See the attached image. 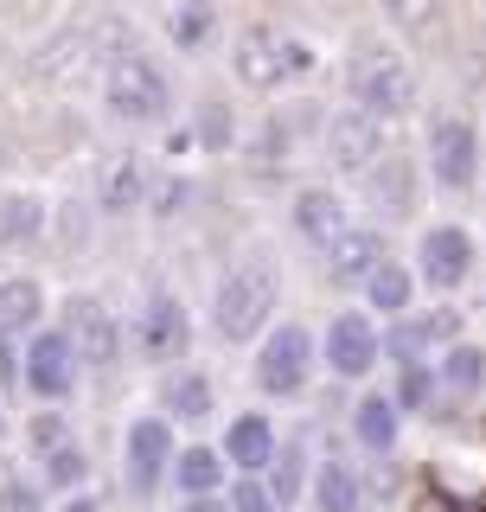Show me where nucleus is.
<instances>
[{"label":"nucleus","mask_w":486,"mask_h":512,"mask_svg":"<svg viewBox=\"0 0 486 512\" xmlns=\"http://www.w3.org/2000/svg\"><path fill=\"white\" fill-rule=\"evenodd\" d=\"M275 320H282V256L269 244H250L218 269L205 295V327L218 346H256Z\"/></svg>","instance_id":"obj_1"},{"label":"nucleus","mask_w":486,"mask_h":512,"mask_svg":"<svg viewBox=\"0 0 486 512\" xmlns=\"http://www.w3.org/2000/svg\"><path fill=\"white\" fill-rule=\"evenodd\" d=\"M224 58H231V84L250 90V96H295L320 71V45L307 32H288V26H269V20L237 26Z\"/></svg>","instance_id":"obj_2"},{"label":"nucleus","mask_w":486,"mask_h":512,"mask_svg":"<svg viewBox=\"0 0 486 512\" xmlns=\"http://www.w3.org/2000/svg\"><path fill=\"white\" fill-rule=\"evenodd\" d=\"M173 71L160 64L148 45L122 39L103 52V116L122 128H167L173 122Z\"/></svg>","instance_id":"obj_3"},{"label":"nucleus","mask_w":486,"mask_h":512,"mask_svg":"<svg viewBox=\"0 0 486 512\" xmlns=\"http://www.w3.org/2000/svg\"><path fill=\"white\" fill-rule=\"evenodd\" d=\"M346 103L352 109H365V116H378V122H410L416 109H423V77H416V64L410 52H403L397 39H365V45H352L346 52Z\"/></svg>","instance_id":"obj_4"},{"label":"nucleus","mask_w":486,"mask_h":512,"mask_svg":"<svg viewBox=\"0 0 486 512\" xmlns=\"http://www.w3.org/2000/svg\"><path fill=\"white\" fill-rule=\"evenodd\" d=\"M320 378V327L307 320H275L263 340L250 346V391L263 404H295Z\"/></svg>","instance_id":"obj_5"},{"label":"nucleus","mask_w":486,"mask_h":512,"mask_svg":"<svg viewBox=\"0 0 486 512\" xmlns=\"http://www.w3.org/2000/svg\"><path fill=\"white\" fill-rule=\"evenodd\" d=\"M416 160H423V180L442 199H467V192L486 186V128L467 109H435Z\"/></svg>","instance_id":"obj_6"},{"label":"nucleus","mask_w":486,"mask_h":512,"mask_svg":"<svg viewBox=\"0 0 486 512\" xmlns=\"http://www.w3.org/2000/svg\"><path fill=\"white\" fill-rule=\"evenodd\" d=\"M122 327H128V352L148 372H167V365L192 359V308H186L180 288H167V282H148V295L135 301V314Z\"/></svg>","instance_id":"obj_7"},{"label":"nucleus","mask_w":486,"mask_h":512,"mask_svg":"<svg viewBox=\"0 0 486 512\" xmlns=\"http://www.w3.org/2000/svg\"><path fill=\"white\" fill-rule=\"evenodd\" d=\"M410 269H416V282H423L429 295H448V301H455L461 288L480 276V237H474V224H461V218H429L423 231H416Z\"/></svg>","instance_id":"obj_8"},{"label":"nucleus","mask_w":486,"mask_h":512,"mask_svg":"<svg viewBox=\"0 0 486 512\" xmlns=\"http://www.w3.org/2000/svg\"><path fill=\"white\" fill-rule=\"evenodd\" d=\"M314 154L327 160V173H333L339 186H359L365 173L391 154V122H378V116H365V109L339 103V109H327V122H320Z\"/></svg>","instance_id":"obj_9"},{"label":"nucleus","mask_w":486,"mask_h":512,"mask_svg":"<svg viewBox=\"0 0 486 512\" xmlns=\"http://www.w3.org/2000/svg\"><path fill=\"white\" fill-rule=\"evenodd\" d=\"M320 122H327V109L320 103H269L263 116H256V128L243 135V160H250L256 173H288L295 160L320 141Z\"/></svg>","instance_id":"obj_10"},{"label":"nucleus","mask_w":486,"mask_h":512,"mask_svg":"<svg viewBox=\"0 0 486 512\" xmlns=\"http://www.w3.org/2000/svg\"><path fill=\"white\" fill-rule=\"evenodd\" d=\"M173 455H180V429L167 423L160 410H135L122 423V487L128 500H160L167 493V474H173Z\"/></svg>","instance_id":"obj_11"},{"label":"nucleus","mask_w":486,"mask_h":512,"mask_svg":"<svg viewBox=\"0 0 486 512\" xmlns=\"http://www.w3.org/2000/svg\"><path fill=\"white\" fill-rule=\"evenodd\" d=\"M77 384H84V365H77L71 333H64L58 320L32 327L26 346H20V391L32 397V404H71Z\"/></svg>","instance_id":"obj_12"},{"label":"nucleus","mask_w":486,"mask_h":512,"mask_svg":"<svg viewBox=\"0 0 486 512\" xmlns=\"http://www.w3.org/2000/svg\"><path fill=\"white\" fill-rule=\"evenodd\" d=\"M58 327L71 333V346H77V365H84V378H109L116 365L128 359V327H122V314L109 308L103 295H71L64 301V314H58Z\"/></svg>","instance_id":"obj_13"},{"label":"nucleus","mask_w":486,"mask_h":512,"mask_svg":"<svg viewBox=\"0 0 486 512\" xmlns=\"http://www.w3.org/2000/svg\"><path fill=\"white\" fill-rule=\"evenodd\" d=\"M384 365V320L365 308H339L320 327V372L339 384H365Z\"/></svg>","instance_id":"obj_14"},{"label":"nucleus","mask_w":486,"mask_h":512,"mask_svg":"<svg viewBox=\"0 0 486 512\" xmlns=\"http://www.w3.org/2000/svg\"><path fill=\"white\" fill-rule=\"evenodd\" d=\"M352 218H359V205H352V192L339 180H307V186L288 192V237H295L314 263L346 237Z\"/></svg>","instance_id":"obj_15"},{"label":"nucleus","mask_w":486,"mask_h":512,"mask_svg":"<svg viewBox=\"0 0 486 512\" xmlns=\"http://www.w3.org/2000/svg\"><path fill=\"white\" fill-rule=\"evenodd\" d=\"M455 340H467V314L455 308L448 295H435L429 308L416 301L403 320H384V359H435L442 346H455Z\"/></svg>","instance_id":"obj_16"},{"label":"nucleus","mask_w":486,"mask_h":512,"mask_svg":"<svg viewBox=\"0 0 486 512\" xmlns=\"http://www.w3.org/2000/svg\"><path fill=\"white\" fill-rule=\"evenodd\" d=\"M359 199H365V218L371 224H403V218H416V199H423V160H410V154H384L378 167L359 180Z\"/></svg>","instance_id":"obj_17"},{"label":"nucleus","mask_w":486,"mask_h":512,"mask_svg":"<svg viewBox=\"0 0 486 512\" xmlns=\"http://www.w3.org/2000/svg\"><path fill=\"white\" fill-rule=\"evenodd\" d=\"M148 154L141 148H116L96 167V192H90V212L103 224H122V218H141V205H148Z\"/></svg>","instance_id":"obj_18"},{"label":"nucleus","mask_w":486,"mask_h":512,"mask_svg":"<svg viewBox=\"0 0 486 512\" xmlns=\"http://www.w3.org/2000/svg\"><path fill=\"white\" fill-rule=\"evenodd\" d=\"M154 410L167 416L173 429H205L212 423V416L224 410L218 404V378L205 372V365H167V372H160V384H154Z\"/></svg>","instance_id":"obj_19"},{"label":"nucleus","mask_w":486,"mask_h":512,"mask_svg":"<svg viewBox=\"0 0 486 512\" xmlns=\"http://www.w3.org/2000/svg\"><path fill=\"white\" fill-rule=\"evenodd\" d=\"M384 256H391V231H384V224H371V218H352L346 237L320 256V276H327L333 288H346V295H359V282L384 263Z\"/></svg>","instance_id":"obj_20"},{"label":"nucleus","mask_w":486,"mask_h":512,"mask_svg":"<svg viewBox=\"0 0 486 512\" xmlns=\"http://www.w3.org/2000/svg\"><path fill=\"white\" fill-rule=\"evenodd\" d=\"M160 39L180 58H212L224 45V7L218 0H173V7L160 13Z\"/></svg>","instance_id":"obj_21"},{"label":"nucleus","mask_w":486,"mask_h":512,"mask_svg":"<svg viewBox=\"0 0 486 512\" xmlns=\"http://www.w3.org/2000/svg\"><path fill=\"white\" fill-rule=\"evenodd\" d=\"M224 461H231V474H263L269 461H275V448H282V429H275V410H237L231 423H224Z\"/></svg>","instance_id":"obj_22"},{"label":"nucleus","mask_w":486,"mask_h":512,"mask_svg":"<svg viewBox=\"0 0 486 512\" xmlns=\"http://www.w3.org/2000/svg\"><path fill=\"white\" fill-rule=\"evenodd\" d=\"M52 237V199L32 186H7L0 192V250L7 256H26Z\"/></svg>","instance_id":"obj_23"},{"label":"nucleus","mask_w":486,"mask_h":512,"mask_svg":"<svg viewBox=\"0 0 486 512\" xmlns=\"http://www.w3.org/2000/svg\"><path fill=\"white\" fill-rule=\"evenodd\" d=\"M346 436L359 455L371 461H384V455H397V442H403V410L391 404V391H359V404L346 410Z\"/></svg>","instance_id":"obj_24"},{"label":"nucleus","mask_w":486,"mask_h":512,"mask_svg":"<svg viewBox=\"0 0 486 512\" xmlns=\"http://www.w3.org/2000/svg\"><path fill=\"white\" fill-rule=\"evenodd\" d=\"M307 506L314 512H365V468L352 455H314V480H307Z\"/></svg>","instance_id":"obj_25"},{"label":"nucleus","mask_w":486,"mask_h":512,"mask_svg":"<svg viewBox=\"0 0 486 512\" xmlns=\"http://www.w3.org/2000/svg\"><path fill=\"white\" fill-rule=\"evenodd\" d=\"M416 301H423V282H416V269L403 263V256H384V263L359 282V308L378 314V320H403Z\"/></svg>","instance_id":"obj_26"},{"label":"nucleus","mask_w":486,"mask_h":512,"mask_svg":"<svg viewBox=\"0 0 486 512\" xmlns=\"http://www.w3.org/2000/svg\"><path fill=\"white\" fill-rule=\"evenodd\" d=\"M186 135H192V154H205V160H224V154H237L243 148V116H237V103L231 96H199L192 103V116H186Z\"/></svg>","instance_id":"obj_27"},{"label":"nucleus","mask_w":486,"mask_h":512,"mask_svg":"<svg viewBox=\"0 0 486 512\" xmlns=\"http://www.w3.org/2000/svg\"><path fill=\"white\" fill-rule=\"evenodd\" d=\"M167 487L180 493V500H205V493H224V487H231V461H224V448H218V442H180Z\"/></svg>","instance_id":"obj_28"},{"label":"nucleus","mask_w":486,"mask_h":512,"mask_svg":"<svg viewBox=\"0 0 486 512\" xmlns=\"http://www.w3.org/2000/svg\"><path fill=\"white\" fill-rule=\"evenodd\" d=\"M52 320V295H45V282L32 276V269H13V276H0V327L7 333H26L45 327Z\"/></svg>","instance_id":"obj_29"},{"label":"nucleus","mask_w":486,"mask_h":512,"mask_svg":"<svg viewBox=\"0 0 486 512\" xmlns=\"http://www.w3.org/2000/svg\"><path fill=\"white\" fill-rule=\"evenodd\" d=\"M192 205H199V180L186 173V160H160V167L148 173V205H141V218L180 224Z\"/></svg>","instance_id":"obj_30"},{"label":"nucleus","mask_w":486,"mask_h":512,"mask_svg":"<svg viewBox=\"0 0 486 512\" xmlns=\"http://www.w3.org/2000/svg\"><path fill=\"white\" fill-rule=\"evenodd\" d=\"M397 45H435L448 32V0H378Z\"/></svg>","instance_id":"obj_31"},{"label":"nucleus","mask_w":486,"mask_h":512,"mask_svg":"<svg viewBox=\"0 0 486 512\" xmlns=\"http://www.w3.org/2000/svg\"><path fill=\"white\" fill-rule=\"evenodd\" d=\"M263 480H269V493H275V506H282V512L307 506V480H314V448L282 436V448H275V461L263 468Z\"/></svg>","instance_id":"obj_32"},{"label":"nucleus","mask_w":486,"mask_h":512,"mask_svg":"<svg viewBox=\"0 0 486 512\" xmlns=\"http://www.w3.org/2000/svg\"><path fill=\"white\" fill-rule=\"evenodd\" d=\"M435 378H442V397H480L486 391V346L480 340H455L435 352Z\"/></svg>","instance_id":"obj_33"},{"label":"nucleus","mask_w":486,"mask_h":512,"mask_svg":"<svg viewBox=\"0 0 486 512\" xmlns=\"http://www.w3.org/2000/svg\"><path fill=\"white\" fill-rule=\"evenodd\" d=\"M39 461V487L52 493V500H64V493H77V487H90V448L77 442V436H64L58 448H45V455H32Z\"/></svg>","instance_id":"obj_34"},{"label":"nucleus","mask_w":486,"mask_h":512,"mask_svg":"<svg viewBox=\"0 0 486 512\" xmlns=\"http://www.w3.org/2000/svg\"><path fill=\"white\" fill-rule=\"evenodd\" d=\"M391 404L410 416H435L442 404V378H435V359H397V378H391Z\"/></svg>","instance_id":"obj_35"},{"label":"nucleus","mask_w":486,"mask_h":512,"mask_svg":"<svg viewBox=\"0 0 486 512\" xmlns=\"http://www.w3.org/2000/svg\"><path fill=\"white\" fill-rule=\"evenodd\" d=\"M0 512H52V493L39 474H0Z\"/></svg>","instance_id":"obj_36"},{"label":"nucleus","mask_w":486,"mask_h":512,"mask_svg":"<svg viewBox=\"0 0 486 512\" xmlns=\"http://www.w3.org/2000/svg\"><path fill=\"white\" fill-rule=\"evenodd\" d=\"M64 436H77L71 416H64V404H39V416L26 423V448H32V455H45V448H58Z\"/></svg>","instance_id":"obj_37"},{"label":"nucleus","mask_w":486,"mask_h":512,"mask_svg":"<svg viewBox=\"0 0 486 512\" xmlns=\"http://www.w3.org/2000/svg\"><path fill=\"white\" fill-rule=\"evenodd\" d=\"M224 506H231V512H282L263 474H231V487H224Z\"/></svg>","instance_id":"obj_38"},{"label":"nucleus","mask_w":486,"mask_h":512,"mask_svg":"<svg viewBox=\"0 0 486 512\" xmlns=\"http://www.w3.org/2000/svg\"><path fill=\"white\" fill-rule=\"evenodd\" d=\"M20 333H7V327H0V397H13V391H20Z\"/></svg>","instance_id":"obj_39"},{"label":"nucleus","mask_w":486,"mask_h":512,"mask_svg":"<svg viewBox=\"0 0 486 512\" xmlns=\"http://www.w3.org/2000/svg\"><path fill=\"white\" fill-rule=\"evenodd\" d=\"M52 512H103V500H96L90 487H77V493H64V500H52Z\"/></svg>","instance_id":"obj_40"},{"label":"nucleus","mask_w":486,"mask_h":512,"mask_svg":"<svg viewBox=\"0 0 486 512\" xmlns=\"http://www.w3.org/2000/svg\"><path fill=\"white\" fill-rule=\"evenodd\" d=\"M180 512H231V506H224V493H205V500H180Z\"/></svg>","instance_id":"obj_41"},{"label":"nucleus","mask_w":486,"mask_h":512,"mask_svg":"<svg viewBox=\"0 0 486 512\" xmlns=\"http://www.w3.org/2000/svg\"><path fill=\"white\" fill-rule=\"evenodd\" d=\"M13 7H26V0H0V13H13Z\"/></svg>","instance_id":"obj_42"},{"label":"nucleus","mask_w":486,"mask_h":512,"mask_svg":"<svg viewBox=\"0 0 486 512\" xmlns=\"http://www.w3.org/2000/svg\"><path fill=\"white\" fill-rule=\"evenodd\" d=\"M0 442H7V410H0Z\"/></svg>","instance_id":"obj_43"},{"label":"nucleus","mask_w":486,"mask_h":512,"mask_svg":"<svg viewBox=\"0 0 486 512\" xmlns=\"http://www.w3.org/2000/svg\"><path fill=\"white\" fill-rule=\"evenodd\" d=\"M0 167H7V141H0Z\"/></svg>","instance_id":"obj_44"}]
</instances>
